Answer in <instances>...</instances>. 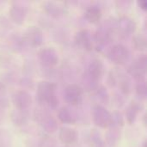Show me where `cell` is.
<instances>
[{
  "instance_id": "7a4b0ae2",
  "label": "cell",
  "mask_w": 147,
  "mask_h": 147,
  "mask_svg": "<svg viewBox=\"0 0 147 147\" xmlns=\"http://www.w3.org/2000/svg\"><path fill=\"white\" fill-rule=\"evenodd\" d=\"M65 97L71 104H78L82 101L83 93L80 87L77 85H70L65 89Z\"/></svg>"
},
{
  "instance_id": "6da1fadb",
  "label": "cell",
  "mask_w": 147,
  "mask_h": 147,
  "mask_svg": "<svg viewBox=\"0 0 147 147\" xmlns=\"http://www.w3.org/2000/svg\"><path fill=\"white\" fill-rule=\"evenodd\" d=\"M39 97L50 106L54 107L57 104V99L54 94V87L53 84H47L45 82L42 86L40 85L39 90Z\"/></svg>"
},
{
  "instance_id": "3957f363",
  "label": "cell",
  "mask_w": 147,
  "mask_h": 147,
  "mask_svg": "<svg viewBox=\"0 0 147 147\" xmlns=\"http://www.w3.org/2000/svg\"><path fill=\"white\" fill-rule=\"evenodd\" d=\"M140 6H141V8H142V9H146L147 2L146 1V0H142V1H140Z\"/></svg>"
}]
</instances>
